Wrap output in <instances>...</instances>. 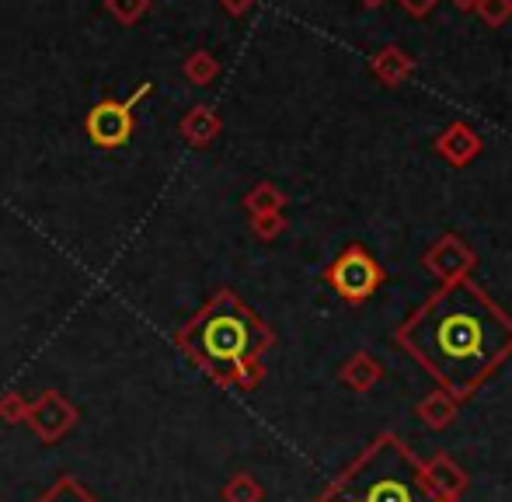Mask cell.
I'll return each mask as SVG.
<instances>
[{
    "mask_svg": "<svg viewBox=\"0 0 512 502\" xmlns=\"http://www.w3.org/2000/svg\"><path fill=\"white\" fill-rule=\"evenodd\" d=\"M39 502H98V499L91 496V492L84 489V485H77L70 475H63L60 482L53 485V489H49V492H42Z\"/></svg>",
    "mask_w": 512,
    "mask_h": 502,
    "instance_id": "ba28073f",
    "label": "cell"
},
{
    "mask_svg": "<svg viewBox=\"0 0 512 502\" xmlns=\"http://www.w3.org/2000/svg\"><path fill=\"white\" fill-rule=\"evenodd\" d=\"M453 4H457V7H460V11H471V7H474V4H478V0H453Z\"/></svg>",
    "mask_w": 512,
    "mask_h": 502,
    "instance_id": "5bb4252c",
    "label": "cell"
},
{
    "mask_svg": "<svg viewBox=\"0 0 512 502\" xmlns=\"http://www.w3.org/2000/svg\"><path fill=\"white\" fill-rule=\"evenodd\" d=\"M331 502H436V496L405 450L380 443L338 482Z\"/></svg>",
    "mask_w": 512,
    "mask_h": 502,
    "instance_id": "7a4b0ae2",
    "label": "cell"
},
{
    "mask_svg": "<svg viewBox=\"0 0 512 502\" xmlns=\"http://www.w3.org/2000/svg\"><path fill=\"white\" fill-rule=\"evenodd\" d=\"M25 415H28V401L21 394L11 391L0 398V419L4 422H25Z\"/></svg>",
    "mask_w": 512,
    "mask_h": 502,
    "instance_id": "30bf717a",
    "label": "cell"
},
{
    "mask_svg": "<svg viewBox=\"0 0 512 502\" xmlns=\"http://www.w3.org/2000/svg\"><path fill=\"white\" fill-rule=\"evenodd\" d=\"M150 91V84H143L129 102H102L95 112L88 116V136L98 147H122L133 133V109L143 95Z\"/></svg>",
    "mask_w": 512,
    "mask_h": 502,
    "instance_id": "277c9868",
    "label": "cell"
},
{
    "mask_svg": "<svg viewBox=\"0 0 512 502\" xmlns=\"http://www.w3.org/2000/svg\"><path fill=\"white\" fill-rule=\"evenodd\" d=\"M474 11H478L492 28L506 25V21L512 18V0H478V4H474Z\"/></svg>",
    "mask_w": 512,
    "mask_h": 502,
    "instance_id": "9c48e42d",
    "label": "cell"
},
{
    "mask_svg": "<svg viewBox=\"0 0 512 502\" xmlns=\"http://www.w3.org/2000/svg\"><path fill=\"white\" fill-rule=\"evenodd\" d=\"M25 422L32 426V433L39 436L42 443H56L60 436H67L70 429L77 426V408L70 405L60 391H46L39 401L28 405Z\"/></svg>",
    "mask_w": 512,
    "mask_h": 502,
    "instance_id": "5b68a950",
    "label": "cell"
},
{
    "mask_svg": "<svg viewBox=\"0 0 512 502\" xmlns=\"http://www.w3.org/2000/svg\"><path fill=\"white\" fill-rule=\"evenodd\" d=\"M258 346H262V332H258L255 318L234 300H220L199 321L196 353L206 360V367L241 370L244 363H251Z\"/></svg>",
    "mask_w": 512,
    "mask_h": 502,
    "instance_id": "3957f363",
    "label": "cell"
},
{
    "mask_svg": "<svg viewBox=\"0 0 512 502\" xmlns=\"http://www.w3.org/2000/svg\"><path fill=\"white\" fill-rule=\"evenodd\" d=\"M401 7H405L408 14H429L432 7L439 4V0H398Z\"/></svg>",
    "mask_w": 512,
    "mask_h": 502,
    "instance_id": "7c38bea8",
    "label": "cell"
},
{
    "mask_svg": "<svg viewBox=\"0 0 512 502\" xmlns=\"http://www.w3.org/2000/svg\"><path fill=\"white\" fill-rule=\"evenodd\" d=\"M331 283H335L338 290L345 293V297L359 300V297H366V293H370L373 286L380 283V269L363 255V251L352 248V251H345V255L338 258L335 269H331Z\"/></svg>",
    "mask_w": 512,
    "mask_h": 502,
    "instance_id": "8992f818",
    "label": "cell"
},
{
    "mask_svg": "<svg viewBox=\"0 0 512 502\" xmlns=\"http://www.w3.org/2000/svg\"><path fill=\"white\" fill-rule=\"evenodd\" d=\"M446 140H453V143H446V150H453V157H467L474 150V136L467 133V129H460V126L453 129Z\"/></svg>",
    "mask_w": 512,
    "mask_h": 502,
    "instance_id": "8fae6325",
    "label": "cell"
},
{
    "mask_svg": "<svg viewBox=\"0 0 512 502\" xmlns=\"http://www.w3.org/2000/svg\"><path fill=\"white\" fill-rule=\"evenodd\" d=\"M411 353L450 387H467L502 360L512 325L467 279L450 283L405 328Z\"/></svg>",
    "mask_w": 512,
    "mask_h": 502,
    "instance_id": "6da1fadb",
    "label": "cell"
},
{
    "mask_svg": "<svg viewBox=\"0 0 512 502\" xmlns=\"http://www.w3.org/2000/svg\"><path fill=\"white\" fill-rule=\"evenodd\" d=\"M366 7H377V4H384V0H363Z\"/></svg>",
    "mask_w": 512,
    "mask_h": 502,
    "instance_id": "9a60e30c",
    "label": "cell"
},
{
    "mask_svg": "<svg viewBox=\"0 0 512 502\" xmlns=\"http://www.w3.org/2000/svg\"><path fill=\"white\" fill-rule=\"evenodd\" d=\"M227 496H230V502H251V489L244 482H237L234 489L227 492Z\"/></svg>",
    "mask_w": 512,
    "mask_h": 502,
    "instance_id": "4fadbf2b",
    "label": "cell"
},
{
    "mask_svg": "<svg viewBox=\"0 0 512 502\" xmlns=\"http://www.w3.org/2000/svg\"><path fill=\"white\" fill-rule=\"evenodd\" d=\"M373 74H377L380 81H387V84L405 81V77L411 74V56L401 53L398 46L384 49V53H377V60H373Z\"/></svg>",
    "mask_w": 512,
    "mask_h": 502,
    "instance_id": "52a82bcc",
    "label": "cell"
}]
</instances>
